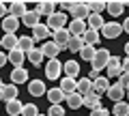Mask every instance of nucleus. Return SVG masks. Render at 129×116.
Instances as JSON below:
<instances>
[{
    "label": "nucleus",
    "instance_id": "8fccbe9b",
    "mask_svg": "<svg viewBox=\"0 0 129 116\" xmlns=\"http://www.w3.org/2000/svg\"><path fill=\"white\" fill-rule=\"evenodd\" d=\"M2 88H5V82H2V78H0V93H2Z\"/></svg>",
    "mask_w": 129,
    "mask_h": 116
},
{
    "label": "nucleus",
    "instance_id": "79ce46f5",
    "mask_svg": "<svg viewBox=\"0 0 129 116\" xmlns=\"http://www.w3.org/2000/svg\"><path fill=\"white\" fill-rule=\"evenodd\" d=\"M7 15H9V5H5V2H0V19H5Z\"/></svg>",
    "mask_w": 129,
    "mask_h": 116
},
{
    "label": "nucleus",
    "instance_id": "72a5a7b5",
    "mask_svg": "<svg viewBox=\"0 0 129 116\" xmlns=\"http://www.w3.org/2000/svg\"><path fill=\"white\" fill-rule=\"evenodd\" d=\"M88 9H90V13L101 15V11L108 9V2H103V0H88Z\"/></svg>",
    "mask_w": 129,
    "mask_h": 116
},
{
    "label": "nucleus",
    "instance_id": "2eb2a0df",
    "mask_svg": "<svg viewBox=\"0 0 129 116\" xmlns=\"http://www.w3.org/2000/svg\"><path fill=\"white\" fill-rule=\"evenodd\" d=\"M58 88L62 90L64 95H71V93L78 90V80H75V78H67V75H64V78H60V86H58Z\"/></svg>",
    "mask_w": 129,
    "mask_h": 116
},
{
    "label": "nucleus",
    "instance_id": "ddd939ff",
    "mask_svg": "<svg viewBox=\"0 0 129 116\" xmlns=\"http://www.w3.org/2000/svg\"><path fill=\"white\" fill-rule=\"evenodd\" d=\"M19 26H22V22L17 17H13V15H7L2 19V30H5V34H15Z\"/></svg>",
    "mask_w": 129,
    "mask_h": 116
},
{
    "label": "nucleus",
    "instance_id": "de8ad7c7",
    "mask_svg": "<svg viewBox=\"0 0 129 116\" xmlns=\"http://www.w3.org/2000/svg\"><path fill=\"white\" fill-rule=\"evenodd\" d=\"M123 30L129 34V17H125V22H123Z\"/></svg>",
    "mask_w": 129,
    "mask_h": 116
},
{
    "label": "nucleus",
    "instance_id": "0eeeda50",
    "mask_svg": "<svg viewBox=\"0 0 129 116\" xmlns=\"http://www.w3.org/2000/svg\"><path fill=\"white\" fill-rule=\"evenodd\" d=\"M108 80L110 78H118L120 73H123V58H118V56H112L110 62H108Z\"/></svg>",
    "mask_w": 129,
    "mask_h": 116
},
{
    "label": "nucleus",
    "instance_id": "6ab92c4d",
    "mask_svg": "<svg viewBox=\"0 0 129 116\" xmlns=\"http://www.w3.org/2000/svg\"><path fill=\"white\" fill-rule=\"evenodd\" d=\"M26 2H19V0H15V2H11L9 5V15H13V17L22 19L24 15H26Z\"/></svg>",
    "mask_w": 129,
    "mask_h": 116
},
{
    "label": "nucleus",
    "instance_id": "bb28decb",
    "mask_svg": "<svg viewBox=\"0 0 129 116\" xmlns=\"http://www.w3.org/2000/svg\"><path fill=\"white\" fill-rule=\"evenodd\" d=\"M64 101H67V105H69L71 110H78V107L84 105V97L78 93V90H75V93H71V95H67V99H64Z\"/></svg>",
    "mask_w": 129,
    "mask_h": 116
},
{
    "label": "nucleus",
    "instance_id": "c756f323",
    "mask_svg": "<svg viewBox=\"0 0 129 116\" xmlns=\"http://www.w3.org/2000/svg\"><path fill=\"white\" fill-rule=\"evenodd\" d=\"M35 43H37V41L32 39V34H30V37H28V34H24V37H19V45H17V47L24 52V54H28V52L35 50Z\"/></svg>",
    "mask_w": 129,
    "mask_h": 116
},
{
    "label": "nucleus",
    "instance_id": "9d476101",
    "mask_svg": "<svg viewBox=\"0 0 129 116\" xmlns=\"http://www.w3.org/2000/svg\"><path fill=\"white\" fill-rule=\"evenodd\" d=\"M106 95H108V99H112L114 103H118V101H125V97H127V90H125L123 86L116 82V84H112V86H110V90H108Z\"/></svg>",
    "mask_w": 129,
    "mask_h": 116
},
{
    "label": "nucleus",
    "instance_id": "dca6fc26",
    "mask_svg": "<svg viewBox=\"0 0 129 116\" xmlns=\"http://www.w3.org/2000/svg\"><path fill=\"white\" fill-rule=\"evenodd\" d=\"M84 105H86L90 112L97 110V107H101V95L95 93V90H92V93H88V95H84Z\"/></svg>",
    "mask_w": 129,
    "mask_h": 116
},
{
    "label": "nucleus",
    "instance_id": "4c0bfd02",
    "mask_svg": "<svg viewBox=\"0 0 129 116\" xmlns=\"http://www.w3.org/2000/svg\"><path fill=\"white\" fill-rule=\"evenodd\" d=\"M22 116H39V107L35 105V103H24Z\"/></svg>",
    "mask_w": 129,
    "mask_h": 116
},
{
    "label": "nucleus",
    "instance_id": "3c124183",
    "mask_svg": "<svg viewBox=\"0 0 129 116\" xmlns=\"http://www.w3.org/2000/svg\"><path fill=\"white\" fill-rule=\"evenodd\" d=\"M39 116H47V114H39Z\"/></svg>",
    "mask_w": 129,
    "mask_h": 116
},
{
    "label": "nucleus",
    "instance_id": "c85d7f7f",
    "mask_svg": "<svg viewBox=\"0 0 129 116\" xmlns=\"http://www.w3.org/2000/svg\"><path fill=\"white\" fill-rule=\"evenodd\" d=\"M84 45H86L84 37H71V41H69V45H67V50H69L71 54H80V52L84 50Z\"/></svg>",
    "mask_w": 129,
    "mask_h": 116
},
{
    "label": "nucleus",
    "instance_id": "a18cd8bd",
    "mask_svg": "<svg viewBox=\"0 0 129 116\" xmlns=\"http://www.w3.org/2000/svg\"><path fill=\"white\" fill-rule=\"evenodd\" d=\"M123 73H129V56L123 60Z\"/></svg>",
    "mask_w": 129,
    "mask_h": 116
},
{
    "label": "nucleus",
    "instance_id": "393cba45",
    "mask_svg": "<svg viewBox=\"0 0 129 116\" xmlns=\"http://www.w3.org/2000/svg\"><path fill=\"white\" fill-rule=\"evenodd\" d=\"M62 71H64L67 78H78L80 75V62L78 60H67L62 65Z\"/></svg>",
    "mask_w": 129,
    "mask_h": 116
},
{
    "label": "nucleus",
    "instance_id": "09e8293b",
    "mask_svg": "<svg viewBox=\"0 0 129 116\" xmlns=\"http://www.w3.org/2000/svg\"><path fill=\"white\" fill-rule=\"evenodd\" d=\"M125 54H127V56H129V41H127V43H125Z\"/></svg>",
    "mask_w": 129,
    "mask_h": 116
},
{
    "label": "nucleus",
    "instance_id": "39448f33",
    "mask_svg": "<svg viewBox=\"0 0 129 116\" xmlns=\"http://www.w3.org/2000/svg\"><path fill=\"white\" fill-rule=\"evenodd\" d=\"M73 15V19H80V22H86L88 15H90V9H88V2H75L73 9L69 11Z\"/></svg>",
    "mask_w": 129,
    "mask_h": 116
},
{
    "label": "nucleus",
    "instance_id": "5701e85b",
    "mask_svg": "<svg viewBox=\"0 0 129 116\" xmlns=\"http://www.w3.org/2000/svg\"><path fill=\"white\" fill-rule=\"evenodd\" d=\"M56 7H58V5H56V2H52V0H43V2H37V11H39L41 15H47V17L56 13V11H54Z\"/></svg>",
    "mask_w": 129,
    "mask_h": 116
},
{
    "label": "nucleus",
    "instance_id": "f8f14e48",
    "mask_svg": "<svg viewBox=\"0 0 129 116\" xmlns=\"http://www.w3.org/2000/svg\"><path fill=\"white\" fill-rule=\"evenodd\" d=\"M39 17H41V13H39L37 9H30V11H26V15L22 17V26H26V28H37L39 24Z\"/></svg>",
    "mask_w": 129,
    "mask_h": 116
},
{
    "label": "nucleus",
    "instance_id": "7ed1b4c3",
    "mask_svg": "<svg viewBox=\"0 0 129 116\" xmlns=\"http://www.w3.org/2000/svg\"><path fill=\"white\" fill-rule=\"evenodd\" d=\"M123 32H125L123 24H118V22H106V26L101 28V37H106V39H118Z\"/></svg>",
    "mask_w": 129,
    "mask_h": 116
},
{
    "label": "nucleus",
    "instance_id": "f257e3e1",
    "mask_svg": "<svg viewBox=\"0 0 129 116\" xmlns=\"http://www.w3.org/2000/svg\"><path fill=\"white\" fill-rule=\"evenodd\" d=\"M110 58H112V54L106 50V47H99L97 50V54H95V58H92V62H90V69L92 71H103V69H108V62H110Z\"/></svg>",
    "mask_w": 129,
    "mask_h": 116
},
{
    "label": "nucleus",
    "instance_id": "412c9836",
    "mask_svg": "<svg viewBox=\"0 0 129 116\" xmlns=\"http://www.w3.org/2000/svg\"><path fill=\"white\" fill-rule=\"evenodd\" d=\"M5 112L9 116H19L24 112V103L19 101V99H13V101H7V105H5Z\"/></svg>",
    "mask_w": 129,
    "mask_h": 116
},
{
    "label": "nucleus",
    "instance_id": "9b49d317",
    "mask_svg": "<svg viewBox=\"0 0 129 116\" xmlns=\"http://www.w3.org/2000/svg\"><path fill=\"white\" fill-rule=\"evenodd\" d=\"M28 78H30V75H28V69H24V67H15V69L11 71V84H15V86L30 82Z\"/></svg>",
    "mask_w": 129,
    "mask_h": 116
},
{
    "label": "nucleus",
    "instance_id": "f3484780",
    "mask_svg": "<svg viewBox=\"0 0 129 116\" xmlns=\"http://www.w3.org/2000/svg\"><path fill=\"white\" fill-rule=\"evenodd\" d=\"M50 34H52V30L47 28V24H39L37 28H32V39H35V41H43L45 43Z\"/></svg>",
    "mask_w": 129,
    "mask_h": 116
},
{
    "label": "nucleus",
    "instance_id": "4be33fe9",
    "mask_svg": "<svg viewBox=\"0 0 129 116\" xmlns=\"http://www.w3.org/2000/svg\"><path fill=\"white\" fill-rule=\"evenodd\" d=\"M110 80H108V75L106 78H101V75H99V78L95 80V82H92V90H95V93H99V95H103V93H108V90H110Z\"/></svg>",
    "mask_w": 129,
    "mask_h": 116
},
{
    "label": "nucleus",
    "instance_id": "aec40b11",
    "mask_svg": "<svg viewBox=\"0 0 129 116\" xmlns=\"http://www.w3.org/2000/svg\"><path fill=\"white\" fill-rule=\"evenodd\" d=\"M13 99H17V86L15 84H5V88H2V93H0V101H13Z\"/></svg>",
    "mask_w": 129,
    "mask_h": 116
},
{
    "label": "nucleus",
    "instance_id": "c9c22d12",
    "mask_svg": "<svg viewBox=\"0 0 129 116\" xmlns=\"http://www.w3.org/2000/svg\"><path fill=\"white\" fill-rule=\"evenodd\" d=\"M112 114H114V116H129V103H125V101L114 103V107H112Z\"/></svg>",
    "mask_w": 129,
    "mask_h": 116
},
{
    "label": "nucleus",
    "instance_id": "473e14b6",
    "mask_svg": "<svg viewBox=\"0 0 129 116\" xmlns=\"http://www.w3.org/2000/svg\"><path fill=\"white\" fill-rule=\"evenodd\" d=\"M84 41H86V45H95V43L101 41V32H99V30H92V28H88L86 34H84Z\"/></svg>",
    "mask_w": 129,
    "mask_h": 116
},
{
    "label": "nucleus",
    "instance_id": "1a4fd4ad",
    "mask_svg": "<svg viewBox=\"0 0 129 116\" xmlns=\"http://www.w3.org/2000/svg\"><path fill=\"white\" fill-rule=\"evenodd\" d=\"M28 95H30V97H41V95H47L45 82H43V80H30V82H28Z\"/></svg>",
    "mask_w": 129,
    "mask_h": 116
},
{
    "label": "nucleus",
    "instance_id": "2f4dec72",
    "mask_svg": "<svg viewBox=\"0 0 129 116\" xmlns=\"http://www.w3.org/2000/svg\"><path fill=\"white\" fill-rule=\"evenodd\" d=\"M26 58H28V60H30V62H32L35 67H39V65L43 62V58H45V56H43L41 47H35L32 52H28V54H26Z\"/></svg>",
    "mask_w": 129,
    "mask_h": 116
},
{
    "label": "nucleus",
    "instance_id": "20e7f679",
    "mask_svg": "<svg viewBox=\"0 0 129 116\" xmlns=\"http://www.w3.org/2000/svg\"><path fill=\"white\" fill-rule=\"evenodd\" d=\"M52 41H54L60 50H67V45H69V41H71L69 30H67V28H60V30H56V32H52Z\"/></svg>",
    "mask_w": 129,
    "mask_h": 116
},
{
    "label": "nucleus",
    "instance_id": "7c9ffc66",
    "mask_svg": "<svg viewBox=\"0 0 129 116\" xmlns=\"http://www.w3.org/2000/svg\"><path fill=\"white\" fill-rule=\"evenodd\" d=\"M125 9V2L123 0H108V13L114 15V17H118L120 13H123Z\"/></svg>",
    "mask_w": 129,
    "mask_h": 116
},
{
    "label": "nucleus",
    "instance_id": "ea45409f",
    "mask_svg": "<svg viewBox=\"0 0 129 116\" xmlns=\"http://www.w3.org/2000/svg\"><path fill=\"white\" fill-rule=\"evenodd\" d=\"M118 84L129 93V73H120V75H118Z\"/></svg>",
    "mask_w": 129,
    "mask_h": 116
},
{
    "label": "nucleus",
    "instance_id": "58836bf2",
    "mask_svg": "<svg viewBox=\"0 0 129 116\" xmlns=\"http://www.w3.org/2000/svg\"><path fill=\"white\" fill-rule=\"evenodd\" d=\"M47 116H64L62 105H50V110H47Z\"/></svg>",
    "mask_w": 129,
    "mask_h": 116
},
{
    "label": "nucleus",
    "instance_id": "49530a36",
    "mask_svg": "<svg viewBox=\"0 0 129 116\" xmlns=\"http://www.w3.org/2000/svg\"><path fill=\"white\" fill-rule=\"evenodd\" d=\"M97 78H99V73H97V71H90V73H88V80H90V82H95Z\"/></svg>",
    "mask_w": 129,
    "mask_h": 116
},
{
    "label": "nucleus",
    "instance_id": "37998d69",
    "mask_svg": "<svg viewBox=\"0 0 129 116\" xmlns=\"http://www.w3.org/2000/svg\"><path fill=\"white\" fill-rule=\"evenodd\" d=\"M7 62H9V54H5V52L0 50V67H5Z\"/></svg>",
    "mask_w": 129,
    "mask_h": 116
},
{
    "label": "nucleus",
    "instance_id": "6e6552de",
    "mask_svg": "<svg viewBox=\"0 0 129 116\" xmlns=\"http://www.w3.org/2000/svg\"><path fill=\"white\" fill-rule=\"evenodd\" d=\"M67 30H69L71 37H84V34H86V30H88V26H86V22L71 19V22L67 24Z\"/></svg>",
    "mask_w": 129,
    "mask_h": 116
},
{
    "label": "nucleus",
    "instance_id": "cd10ccee",
    "mask_svg": "<svg viewBox=\"0 0 129 116\" xmlns=\"http://www.w3.org/2000/svg\"><path fill=\"white\" fill-rule=\"evenodd\" d=\"M45 97L50 99V103H52V105H60V101H64V99H67V95H64L60 88H52V90H47V95H45Z\"/></svg>",
    "mask_w": 129,
    "mask_h": 116
},
{
    "label": "nucleus",
    "instance_id": "4468645a",
    "mask_svg": "<svg viewBox=\"0 0 129 116\" xmlns=\"http://www.w3.org/2000/svg\"><path fill=\"white\" fill-rule=\"evenodd\" d=\"M41 52H43V56H45L47 60H54V58H58V54H60L62 50H60L54 41H45V43L41 45Z\"/></svg>",
    "mask_w": 129,
    "mask_h": 116
},
{
    "label": "nucleus",
    "instance_id": "423d86ee",
    "mask_svg": "<svg viewBox=\"0 0 129 116\" xmlns=\"http://www.w3.org/2000/svg\"><path fill=\"white\" fill-rule=\"evenodd\" d=\"M60 73H62V62H60L58 58L47 60V65H45V78L47 80H56V78H60Z\"/></svg>",
    "mask_w": 129,
    "mask_h": 116
},
{
    "label": "nucleus",
    "instance_id": "e433bc0d",
    "mask_svg": "<svg viewBox=\"0 0 129 116\" xmlns=\"http://www.w3.org/2000/svg\"><path fill=\"white\" fill-rule=\"evenodd\" d=\"M95 54H97V47H95V45H84V50L80 52V56H82V60H88V62H92Z\"/></svg>",
    "mask_w": 129,
    "mask_h": 116
},
{
    "label": "nucleus",
    "instance_id": "b1692460",
    "mask_svg": "<svg viewBox=\"0 0 129 116\" xmlns=\"http://www.w3.org/2000/svg\"><path fill=\"white\" fill-rule=\"evenodd\" d=\"M24 60H26V54H24L19 47H15V50H11L9 52V62L13 67H22L24 65Z\"/></svg>",
    "mask_w": 129,
    "mask_h": 116
},
{
    "label": "nucleus",
    "instance_id": "c03bdc74",
    "mask_svg": "<svg viewBox=\"0 0 129 116\" xmlns=\"http://www.w3.org/2000/svg\"><path fill=\"white\" fill-rule=\"evenodd\" d=\"M73 5H75V2H69V0H67V2H60V7H62V9H67V11L73 9Z\"/></svg>",
    "mask_w": 129,
    "mask_h": 116
},
{
    "label": "nucleus",
    "instance_id": "a19ab883",
    "mask_svg": "<svg viewBox=\"0 0 129 116\" xmlns=\"http://www.w3.org/2000/svg\"><path fill=\"white\" fill-rule=\"evenodd\" d=\"M90 116H110V112H108L106 107H97V110L90 112Z\"/></svg>",
    "mask_w": 129,
    "mask_h": 116
},
{
    "label": "nucleus",
    "instance_id": "603ef678",
    "mask_svg": "<svg viewBox=\"0 0 129 116\" xmlns=\"http://www.w3.org/2000/svg\"><path fill=\"white\" fill-rule=\"evenodd\" d=\"M127 99H129V93H127Z\"/></svg>",
    "mask_w": 129,
    "mask_h": 116
},
{
    "label": "nucleus",
    "instance_id": "864d4df0",
    "mask_svg": "<svg viewBox=\"0 0 129 116\" xmlns=\"http://www.w3.org/2000/svg\"><path fill=\"white\" fill-rule=\"evenodd\" d=\"M0 50H2V45H0Z\"/></svg>",
    "mask_w": 129,
    "mask_h": 116
},
{
    "label": "nucleus",
    "instance_id": "f03ea898",
    "mask_svg": "<svg viewBox=\"0 0 129 116\" xmlns=\"http://www.w3.org/2000/svg\"><path fill=\"white\" fill-rule=\"evenodd\" d=\"M47 28H50L52 32H56V30H60V28H67V15L62 13V11H56L54 15H50L47 17Z\"/></svg>",
    "mask_w": 129,
    "mask_h": 116
},
{
    "label": "nucleus",
    "instance_id": "f704fd0d",
    "mask_svg": "<svg viewBox=\"0 0 129 116\" xmlns=\"http://www.w3.org/2000/svg\"><path fill=\"white\" fill-rule=\"evenodd\" d=\"M78 93L82 95H88V93H92V82L88 78H82V80H78Z\"/></svg>",
    "mask_w": 129,
    "mask_h": 116
},
{
    "label": "nucleus",
    "instance_id": "a878e982",
    "mask_svg": "<svg viewBox=\"0 0 129 116\" xmlns=\"http://www.w3.org/2000/svg\"><path fill=\"white\" fill-rule=\"evenodd\" d=\"M86 26H88V28H92V30H99V32H101V28L106 26V22H103L101 15L90 13V15H88V19H86Z\"/></svg>",
    "mask_w": 129,
    "mask_h": 116
},
{
    "label": "nucleus",
    "instance_id": "a211bd4d",
    "mask_svg": "<svg viewBox=\"0 0 129 116\" xmlns=\"http://www.w3.org/2000/svg\"><path fill=\"white\" fill-rule=\"evenodd\" d=\"M0 45H2V50L11 52V50H15V47L19 45V37H17V34H2Z\"/></svg>",
    "mask_w": 129,
    "mask_h": 116
}]
</instances>
